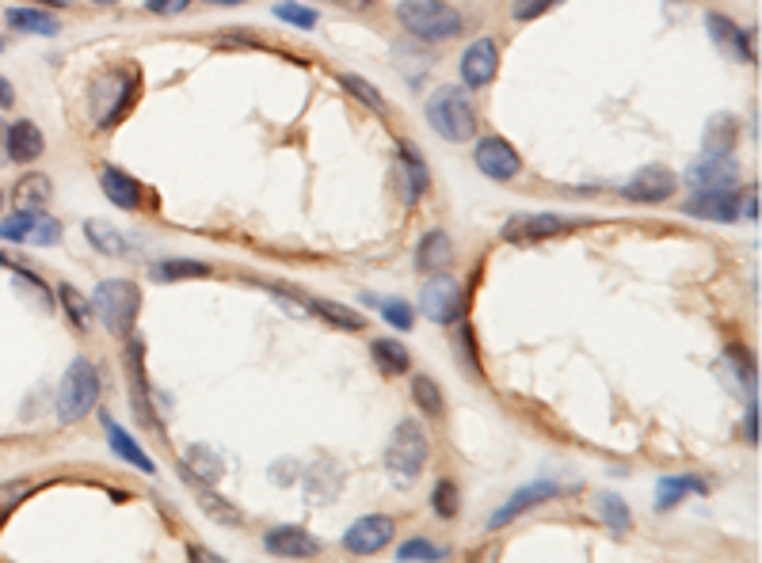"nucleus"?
Here are the masks:
<instances>
[{"label": "nucleus", "mask_w": 762, "mask_h": 563, "mask_svg": "<svg viewBox=\"0 0 762 563\" xmlns=\"http://www.w3.org/2000/svg\"><path fill=\"white\" fill-rule=\"evenodd\" d=\"M728 358H732V365L740 370L743 381H755V362H751V354L743 347H728Z\"/></svg>", "instance_id": "obj_46"}, {"label": "nucleus", "mask_w": 762, "mask_h": 563, "mask_svg": "<svg viewBox=\"0 0 762 563\" xmlns=\"http://www.w3.org/2000/svg\"><path fill=\"white\" fill-rule=\"evenodd\" d=\"M393 529L396 526L389 514H367V518H359L344 533V549L351 552V556H374V552H381L393 541Z\"/></svg>", "instance_id": "obj_12"}, {"label": "nucleus", "mask_w": 762, "mask_h": 563, "mask_svg": "<svg viewBox=\"0 0 762 563\" xmlns=\"http://www.w3.org/2000/svg\"><path fill=\"white\" fill-rule=\"evenodd\" d=\"M264 549L279 560H313L321 556V541L302 526H274L267 529L264 537Z\"/></svg>", "instance_id": "obj_13"}, {"label": "nucleus", "mask_w": 762, "mask_h": 563, "mask_svg": "<svg viewBox=\"0 0 762 563\" xmlns=\"http://www.w3.org/2000/svg\"><path fill=\"white\" fill-rule=\"evenodd\" d=\"M35 217L38 214H15L12 222H0V240H27L31 228H35Z\"/></svg>", "instance_id": "obj_42"}, {"label": "nucleus", "mask_w": 762, "mask_h": 563, "mask_svg": "<svg viewBox=\"0 0 762 563\" xmlns=\"http://www.w3.org/2000/svg\"><path fill=\"white\" fill-rule=\"evenodd\" d=\"M427 126L435 130V134L442 137V142H473L477 134V108H473V95H469V88H458V85H442L435 88L432 95H427Z\"/></svg>", "instance_id": "obj_2"}, {"label": "nucleus", "mask_w": 762, "mask_h": 563, "mask_svg": "<svg viewBox=\"0 0 762 563\" xmlns=\"http://www.w3.org/2000/svg\"><path fill=\"white\" fill-rule=\"evenodd\" d=\"M412 399H416V407L427 415V419H442L446 399H442V389L435 385V378H427V373H416V378H412Z\"/></svg>", "instance_id": "obj_30"}, {"label": "nucleus", "mask_w": 762, "mask_h": 563, "mask_svg": "<svg viewBox=\"0 0 762 563\" xmlns=\"http://www.w3.org/2000/svg\"><path fill=\"white\" fill-rule=\"evenodd\" d=\"M564 487L561 484H553V480H538V484H526V487H518L515 495L500 507L496 514L489 518V529H504L511 526V521L518 518V514H526L530 507H538V503H549V499H557Z\"/></svg>", "instance_id": "obj_16"}, {"label": "nucleus", "mask_w": 762, "mask_h": 563, "mask_svg": "<svg viewBox=\"0 0 762 563\" xmlns=\"http://www.w3.org/2000/svg\"><path fill=\"white\" fill-rule=\"evenodd\" d=\"M675 191H679V176L668 165L640 168L637 176L629 179L626 187H621V194H626L629 202H640V206H655V202H668Z\"/></svg>", "instance_id": "obj_10"}, {"label": "nucleus", "mask_w": 762, "mask_h": 563, "mask_svg": "<svg viewBox=\"0 0 762 563\" xmlns=\"http://www.w3.org/2000/svg\"><path fill=\"white\" fill-rule=\"evenodd\" d=\"M569 222L557 214H518L504 225V240L507 244H538V240H553V236L569 233Z\"/></svg>", "instance_id": "obj_14"}, {"label": "nucleus", "mask_w": 762, "mask_h": 563, "mask_svg": "<svg viewBox=\"0 0 762 563\" xmlns=\"http://www.w3.org/2000/svg\"><path fill=\"white\" fill-rule=\"evenodd\" d=\"M58 236H61V225L54 222V217H43V222L35 217V228H31V240H35V244H58Z\"/></svg>", "instance_id": "obj_44"}, {"label": "nucleus", "mask_w": 762, "mask_h": 563, "mask_svg": "<svg viewBox=\"0 0 762 563\" xmlns=\"http://www.w3.org/2000/svg\"><path fill=\"white\" fill-rule=\"evenodd\" d=\"M100 187L119 210H137V202H142V183H137L134 176H126L123 168H115V165L100 168Z\"/></svg>", "instance_id": "obj_22"}, {"label": "nucleus", "mask_w": 762, "mask_h": 563, "mask_svg": "<svg viewBox=\"0 0 762 563\" xmlns=\"http://www.w3.org/2000/svg\"><path fill=\"white\" fill-rule=\"evenodd\" d=\"M740 137V122L732 114H713L705 126V153H732Z\"/></svg>", "instance_id": "obj_29"}, {"label": "nucleus", "mask_w": 762, "mask_h": 563, "mask_svg": "<svg viewBox=\"0 0 762 563\" xmlns=\"http://www.w3.org/2000/svg\"><path fill=\"white\" fill-rule=\"evenodd\" d=\"M183 279H210V267L199 259H165L153 267V282H183Z\"/></svg>", "instance_id": "obj_32"}, {"label": "nucleus", "mask_w": 762, "mask_h": 563, "mask_svg": "<svg viewBox=\"0 0 762 563\" xmlns=\"http://www.w3.org/2000/svg\"><path fill=\"white\" fill-rule=\"evenodd\" d=\"M12 103H15V92H12V80H8L4 77V72H0V108H12Z\"/></svg>", "instance_id": "obj_49"}, {"label": "nucleus", "mask_w": 762, "mask_h": 563, "mask_svg": "<svg viewBox=\"0 0 762 563\" xmlns=\"http://www.w3.org/2000/svg\"><path fill=\"white\" fill-rule=\"evenodd\" d=\"M419 308H424L427 320L453 324L461 313H466V293H461L458 279H450L446 271H439L432 282L424 285V293H419Z\"/></svg>", "instance_id": "obj_8"}, {"label": "nucleus", "mask_w": 762, "mask_h": 563, "mask_svg": "<svg viewBox=\"0 0 762 563\" xmlns=\"http://www.w3.org/2000/svg\"><path fill=\"white\" fill-rule=\"evenodd\" d=\"M0 50H4V38H0Z\"/></svg>", "instance_id": "obj_54"}, {"label": "nucleus", "mask_w": 762, "mask_h": 563, "mask_svg": "<svg viewBox=\"0 0 762 563\" xmlns=\"http://www.w3.org/2000/svg\"><path fill=\"white\" fill-rule=\"evenodd\" d=\"M595 514L610 526V533H629V526H634L629 503L614 492H595Z\"/></svg>", "instance_id": "obj_28"}, {"label": "nucleus", "mask_w": 762, "mask_h": 563, "mask_svg": "<svg viewBox=\"0 0 762 563\" xmlns=\"http://www.w3.org/2000/svg\"><path fill=\"white\" fill-rule=\"evenodd\" d=\"M191 4H194V0H145V12H153V15H180V12H188Z\"/></svg>", "instance_id": "obj_45"}, {"label": "nucleus", "mask_w": 762, "mask_h": 563, "mask_svg": "<svg viewBox=\"0 0 762 563\" xmlns=\"http://www.w3.org/2000/svg\"><path fill=\"white\" fill-rule=\"evenodd\" d=\"M4 20H8V27H15V31H27V35H46V38H54L61 31V23L54 20L51 12H43V8H8L4 12Z\"/></svg>", "instance_id": "obj_26"}, {"label": "nucleus", "mask_w": 762, "mask_h": 563, "mask_svg": "<svg viewBox=\"0 0 762 563\" xmlns=\"http://www.w3.org/2000/svg\"><path fill=\"white\" fill-rule=\"evenodd\" d=\"M705 27H709V38L720 46L732 61H755V46H751L748 27H740L736 20H728L725 12H709L705 15Z\"/></svg>", "instance_id": "obj_15"}, {"label": "nucleus", "mask_w": 762, "mask_h": 563, "mask_svg": "<svg viewBox=\"0 0 762 563\" xmlns=\"http://www.w3.org/2000/svg\"><path fill=\"white\" fill-rule=\"evenodd\" d=\"M339 85H344L351 95H359V100L367 103V108L374 111V114H385L389 111V103L381 100V92H374V85H370L367 77H359V72H344V77H339Z\"/></svg>", "instance_id": "obj_36"}, {"label": "nucleus", "mask_w": 762, "mask_h": 563, "mask_svg": "<svg viewBox=\"0 0 762 563\" xmlns=\"http://www.w3.org/2000/svg\"><path fill=\"white\" fill-rule=\"evenodd\" d=\"M453 263V244H450V236L442 233V228H432V233L419 240V248H416V271H424V274H439L446 271V267Z\"/></svg>", "instance_id": "obj_21"}, {"label": "nucleus", "mask_w": 762, "mask_h": 563, "mask_svg": "<svg viewBox=\"0 0 762 563\" xmlns=\"http://www.w3.org/2000/svg\"><path fill=\"white\" fill-rule=\"evenodd\" d=\"M31 4H54V8H61L65 0H31Z\"/></svg>", "instance_id": "obj_51"}, {"label": "nucleus", "mask_w": 762, "mask_h": 563, "mask_svg": "<svg viewBox=\"0 0 762 563\" xmlns=\"http://www.w3.org/2000/svg\"><path fill=\"white\" fill-rule=\"evenodd\" d=\"M100 423H103V435H108V442H111V453H119V457H123L126 464H134V469L149 472V476H153V472H157V464H153L149 457H145V450H142V446H137L134 438H130L126 430L119 427V423L111 419L108 412L100 415Z\"/></svg>", "instance_id": "obj_23"}, {"label": "nucleus", "mask_w": 762, "mask_h": 563, "mask_svg": "<svg viewBox=\"0 0 762 563\" xmlns=\"http://www.w3.org/2000/svg\"><path fill=\"white\" fill-rule=\"evenodd\" d=\"M126 365H130V404H134V415L149 430H157V412H153V404H149V381H145V370H142V342L130 347Z\"/></svg>", "instance_id": "obj_19"}, {"label": "nucleus", "mask_w": 762, "mask_h": 563, "mask_svg": "<svg viewBox=\"0 0 762 563\" xmlns=\"http://www.w3.org/2000/svg\"><path fill=\"white\" fill-rule=\"evenodd\" d=\"M461 88H489L500 72V46L496 38H473V43L461 50Z\"/></svg>", "instance_id": "obj_9"}, {"label": "nucleus", "mask_w": 762, "mask_h": 563, "mask_svg": "<svg viewBox=\"0 0 762 563\" xmlns=\"http://www.w3.org/2000/svg\"><path fill=\"white\" fill-rule=\"evenodd\" d=\"M100 399V373L88 358H72L58 385V419L61 423H80Z\"/></svg>", "instance_id": "obj_6"}, {"label": "nucleus", "mask_w": 762, "mask_h": 563, "mask_svg": "<svg viewBox=\"0 0 762 563\" xmlns=\"http://www.w3.org/2000/svg\"><path fill=\"white\" fill-rule=\"evenodd\" d=\"M0 267H12V263H8V256H4V251H0Z\"/></svg>", "instance_id": "obj_52"}, {"label": "nucleus", "mask_w": 762, "mask_h": 563, "mask_svg": "<svg viewBox=\"0 0 762 563\" xmlns=\"http://www.w3.org/2000/svg\"><path fill=\"white\" fill-rule=\"evenodd\" d=\"M85 236H88V244H92L96 251H103V256H123V251H126L123 233H119L115 225L100 222V217H92V222H85Z\"/></svg>", "instance_id": "obj_33"}, {"label": "nucleus", "mask_w": 762, "mask_h": 563, "mask_svg": "<svg viewBox=\"0 0 762 563\" xmlns=\"http://www.w3.org/2000/svg\"><path fill=\"white\" fill-rule=\"evenodd\" d=\"M4 149H8V160H15V165H35V160L46 153V137L35 122L15 119L4 134Z\"/></svg>", "instance_id": "obj_18"}, {"label": "nucleus", "mask_w": 762, "mask_h": 563, "mask_svg": "<svg viewBox=\"0 0 762 563\" xmlns=\"http://www.w3.org/2000/svg\"><path fill=\"white\" fill-rule=\"evenodd\" d=\"M683 183L691 187L694 194L705 191H732L740 183V160L732 153H702L686 165Z\"/></svg>", "instance_id": "obj_7"}, {"label": "nucleus", "mask_w": 762, "mask_h": 563, "mask_svg": "<svg viewBox=\"0 0 762 563\" xmlns=\"http://www.w3.org/2000/svg\"><path fill=\"white\" fill-rule=\"evenodd\" d=\"M370 305H378V308H381V316H385V320L393 324L396 331H412V324H416V313H412L408 301L385 297V301H370Z\"/></svg>", "instance_id": "obj_39"}, {"label": "nucleus", "mask_w": 762, "mask_h": 563, "mask_svg": "<svg viewBox=\"0 0 762 563\" xmlns=\"http://www.w3.org/2000/svg\"><path fill=\"white\" fill-rule=\"evenodd\" d=\"M396 556L401 560H446L450 552L439 549L435 541H427V537H412V541H404L401 549H396Z\"/></svg>", "instance_id": "obj_40"}, {"label": "nucleus", "mask_w": 762, "mask_h": 563, "mask_svg": "<svg viewBox=\"0 0 762 563\" xmlns=\"http://www.w3.org/2000/svg\"><path fill=\"white\" fill-rule=\"evenodd\" d=\"M58 297H61L65 313H69V320L77 324V331H85L88 328V316H92V301H88L72 282H61L58 285Z\"/></svg>", "instance_id": "obj_35"}, {"label": "nucleus", "mask_w": 762, "mask_h": 563, "mask_svg": "<svg viewBox=\"0 0 762 563\" xmlns=\"http://www.w3.org/2000/svg\"><path fill=\"white\" fill-rule=\"evenodd\" d=\"M709 492V484L698 476H663L660 484H655V510H675L679 503L686 499V495H705Z\"/></svg>", "instance_id": "obj_25"}, {"label": "nucleus", "mask_w": 762, "mask_h": 563, "mask_svg": "<svg viewBox=\"0 0 762 563\" xmlns=\"http://www.w3.org/2000/svg\"><path fill=\"white\" fill-rule=\"evenodd\" d=\"M401 171H404V202H419L424 199V191L432 187V171H427L424 157L416 153V145L404 142L401 145Z\"/></svg>", "instance_id": "obj_24"}, {"label": "nucleus", "mask_w": 762, "mask_h": 563, "mask_svg": "<svg viewBox=\"0 0 762 563\" xmlns=\"http://www.w3.org/2000/svg\"><path fill=\"white\" fill-rule=\"evenodd\" d=\"M427 457H432V442H427L424 427L412 419L396 423L393 438L385 446V472L396 487H412L419 480V472L427 469Z\"/></svg>", "instance_id": "obj_4"}, {"label": "nucleus", "mask_w": 762, "mask_h": 563, "mask_svg": "<svg viewBox=\"0 0 762 563\" xmlns=\"http://www.w3.org/2000/svg\"><path fill=\"white\" fill-rule=\"evenodd\" d=\"M206 4H214V8H237V4H245V0H206Z\"/></svg>", "instance_id": "obj_50"}, {"label": "nucleus", "mask_w": 762, "mask_h": 563, "mask_svg": "<svg viewBox=\"0 0 762 563\" xmlns=\"http://www.w3.org/2000/svg\"><path fill=\"white\" fill-rule=\"evenodd\" d=\"M31 492H35V484H27V480H20V484H4V487H0V518H4V514H12L15 507H20L23 499H27Z\"/></svg>", "instance_id": "obj_41"}, {"label": "nucleus", "mask_w": 762, "mask_h": 563, "mask_svg": "<svg viewBox=\"0 0 762 563\" xmlns=\"http://www.w3.org/2000/svg\"><path fill=\"white\" fill-rule=\"evenodd\" d=\"M561 0H515V8H511V15H515L518 23H530L538 20V15H546L549 8H557Z\"/></svg>", "instance_id": "obj_43"}, {"label": "nucleus", "mask_w": 762, "mask_h": 563, "mask_svg": "<svg viewBox=\"0 0 762 563\" xmlns=\"http://www.w3.org/2000/svg\"><path fill=\"white\" fill-rule=\"evenodd\" d=\"M740 217H751V222L759 217V191H751L748 199L740 202Z\"/></svg>", "instance_id": "obj_48"}, {"label": "nucleus", "mask_w": 762, "mask_h": 563, "mask_svg": "<svg viewBox=\"0 0 762 563\" xmlns=\"http://www.w3.org/2000/svg\"><path fill=\"white\" fill-rule=\"evenodd\" d=\"M274 15H279L282 23H290V27H302V31L317 27V8L294 4V0H282V4H274Z\"/></svg>", "instance_id": "obj_38"}, {"label": "nucleus", "mask_w": 762, "mask_h": 563, "mask_svg": "<svg viewBox=\"0 0 762 563\" xmlns=\"http://www.w3.org/2000/svg\"><path fill=\"white\" fill-rule=\"evenodd\" d=\"M92 313L100 316V324L111 331V336L126 339L137 324V313H142V290L126 279L100 282L92 293Z\"/></svg>", "instance_id": "obj_5"}, {"label": "nucleus", "mask_w": 762, "mask_h": 563, "mask_svg": "<svg viewBox=\"0 0 762 563\" xmlns=\"http://www.w3.org/2000/svg\"><path fill=\"white\" fill-rule=\"evenodd\" d=\"M51 199H54V183H51V176H43V171L23 176L12 191L15 210H23V214H38V210L51 206Z\"/></svg>", "instance_id": "obj_20"}, {"label": "nucleus", "mask_w": 762, "mask_h": 563, "mask_svg": "<svg viewBox=\"0 0 762 563\" xmlns=\"http://www.w3.org/2000/svg\"><path fill=\"white\" fill-rule=\"evenodd\" d=\"M396 23L419 43H453L466 31V15L450 0H401L396 4Z\"/></svg>", "instance_id": "obj_1"}, {"label": "nucleus", "mask_w": 762, "mask_h": 563, "mask_svg": "<svg viewBox=\"0 0 762 563\" xmlns=\"http://www.w3.org/2000/svg\"><path fill=\"white\" fill-rule=\"evenodd\" d=\"M686 217H698V222H740V199L732 191H705L686 199Z\"/></svg>", "instance_id": "obj_17"}, {"label": "nucleus", "mask_w": 762, "mask_h": 563, "mask_svg": "<svg viewBox=\"0 0 762 563\" xmlns=\"http://www.w3.org/2000/svg\"><path fill=\"white\" fill-rule=\"evenodd\" d=\"M137 88H142V77L130 65H115V69L100 72L88 88V108H92V119L100 130L115 126V122L126 119V111L134 108Z\"/></svg>", "instance_id": "obj_3"}, {"label": "nucleus", "mask_w": 762, "mask_h": 563, "mask_svg": "<svg viewBox=\"0 0 762 563\" xmlns=\"http://www.w3.org/2000/svg\"><path fill=\"white\" fill-rule=\"evenodd\" d=\"M194 499H199V507L210 514V518L217 521V526H240V510L233 507L229 499H222L217 492H210V484L206 487H194Z\"/></svg>", "instance_id": "obj_34"}, {"label": "nucleus", "mask_w": 762, "mask_h": 563, "mask_svg": "<svg viewBox=\"0 0 762 563\" xmlns=\"http://www.w3.org/2000/svg\"><path fill=\"white\" fill-rule=\"evenodd\" d=\"M370 354H374L378 370L389 373V378H401V373L412 370L408 347H404V342H396V339H378L374 347H370Z\"/></svg>", "instance_id": "obj_27"}, {"label": "nucleus", "mask_w": 762, "mask_h": 563, "mask_svg": "<svg viewBox=\"0 0 762 563\" xmlns=\"http://www.w3.org/2000/svg\"><path fill=\"white\" fill-rule=\"evenodd\" d=\"M432 507H435V514H439V518H458L461 514V492H458V484H453V480H439V484H435V495H432Z\"/></svg>", "instance_id": "obj_37"}, {"label": "nucleus", "mask_w": 762, "mask_h": 563, "mask_svg": "<svg viewBox=\"0 0 762 563\" xmlns=\"http://www.w3.org/2000/svg\"><path fill=\"white\" fill-rule=\"evenodd\" d=\"M310 308L317 316H324L332 328H344V331H362V328H367V316L355 313V308H347V305H339V301H310Z\"/></svg>", "instance_id": "obj_31"}, {"label": "nucleus", "mask_w": 762, "mask_h": 563, "mask_svg": "<svg viewBox=\"0 0 762 563\" xmlns=\"http://www.w3.org/2000/svg\"><path fill=\"white\" fill-rule=\"evenodd\" d=\"M473 160H477V168L489 179H496V183H507V179H515L518 171H523V157H518L515 145L504 142V137H481L473 149Z\"/></svg>", "instance_id": "obj_11"}, {"label": "nucleus", "mask_w": 762, "mask_h": 563, "mask_svg": "<svg viewBox=\"0 0 762 563\" xmlns=\"http://www.w3.org/2000/svg\"><path fill=\"white\" fill-rule=\"evenodd\" d=\"M0 210H4V194H0Z\"/></svg>", "instance_id": "obj_53"}, {"label": "nucleus", "mask_w": 762, "mask_h": 563, "mask_svg": "<svg viewBox=\"0 0 762 563\" xmlns=\"http://www.w3.org/2000/svg\"><path fill=\"white\" fill-rule=\"evenodd\" d=\"M743 435H748V442H751V446H759V404H755V399H751L748 419H743Z\"/></svg>", "instance_id": "obj_47"}]
</instances>
